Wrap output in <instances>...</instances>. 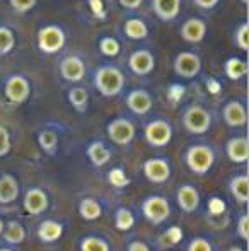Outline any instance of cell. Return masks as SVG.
<instances>
[{
	"mask_svg": "<svg viewBox=\"0 0 249 251\" xmlns=\"http://www.w3.org/2000/svg\"><path fill=\"white\" fill-rule=\"evenodd\" d=\"M145 173L152 181H164L169 176V166L164 161H149L145 164Z\"/></svg>",
	"mask_w": 249,
	"mask_h": 251,
	"instance_id": "cell-17",
	"label": "cell"
},
{
	"mask_svg": "<svg viewBox=\"0 0 249 251\" xmlns=\"http://www.w3.org/2000/svg\"><path fill=\"white\" fill-rule=\"evenodd\" d=\"M248 185H249V183H248L246 176H243V178H237L236 181H234V185H232L234 195H236L241 201H246L248 200V190H249Z\"/></svg>",
	"mask_w": 249,
	"mask_h": 251,
	"instance_id": "cell-29",
	"label": "cell"
},
{
	"mask_svg": "<svg viewBox=\"0 0 249 251\" xmlns=\"http://www.w3.org/2000/svg\"><path fill=\"white\" fill-rule=\"evenodd\" d=\"M65 33L60 26H45L40 29L38 33V48L41 50V53L45 55H55L65 47Z\"/></svg>",
	"mask_w": 249,
	"mask_h": 251,
	"instance_id": "cell-2",
	"label": "cell"
},
{
	"mask_svg": "<svg viewBox=\"0 0 249 251\" xmlns=\"http://www.w3.org/2000/svg\"><path fill=\"white\" fill-rule=\"evenodd\" d=\"M94 84L96 89L103 94L104 98H113L121 93L125 86V75L120 69L111 65L99 67L94 74Z\"/></svg>",
	"mask_w": 249,
	"mask_h": 251,
	"instance_id": "cell-1",
	"label": "cell"
},
{
	"mask_svg": "<svg viewBox=\"0 0 249 251\" xmlns=\"http://www.w3.org/2000/svg\"><path fill=\"white\" fill-rule=\"evenodd\" d=\"M17 197V185L12 178L0 179V201H12Z\"/></svg>",
	"mask_w": 249,
	"mask_h": 251,
	"instance_id": "cell-23",
	"label": "cell"
},
{
	"mask_svg": "<svg viewBox=\"0 0 249 251\" xmlns=\"http://www.w3.org/2000/svg\"><path fill=\"white\" fill-rule=\"evenodd\" d=\"M10 149V139H9V132H7L3 126H0V155L7 154Z\"/></svg>",
	"mask_w": 249,
	"mask_h": 251,
	"instance_id": "cell-35",
	"label": "cell"
},
{
	"mask_svg": "<svg viewBox=\"0 0 249 251\" xmlns=\"http://www.w3.org/2000/svg\"><path fill=\"white\" fill-rule=\"evenodd\" d=\"M213 154L206 147H193L188 152V164L193 171L196 173H205L206 169L212 166Z\"/></svg>",
	"mask_w": 249,
	"mask_h": 251,
	"instance_id": "cell-10",
	"label": "cell"
},
{
	"mask_svg": "<svg viewBox=\"0 0 249 251\" xmlns=\"http://www.w3.org/2000/svg\"><path fill=\"white\" fill-rule=\"evenodd\" d=\"M118 227L120 229H130L133 226V217L128 210H120L118 212V221H116Z\"/></svg>",
	"mask_w": 249,
	"mask_h": 251,
	"instance_id": "cell-34",
	"label": "cell"
},
{
	"mask_svg": "<svg viewBox=\"0 0 249 251\" xmlns=\"http://www.w3.org/2000/svg\"><path fill=\"white\" fill-rule=\"evenodd\" d=\"M60 74L68 82H80L86 77V63L79 56H67L60 62Z\"/></svg>",
	"mask_w": 249,
	"mask_h": 251,
	"instance_id": "cell-7",
	"label": "cell"
},
{
	"mask_svg": "<svg viewBox=\"0 0 249 251\" xmlns=\"http://www.w3.org/2000/svg\"><path fill=\"white\" fill-rule=\"evenodd\" d=\"M145 214L149 219H152L154 222H160L167 217L169 214V207L162 199H152L147 201L145 205Z\"/></svg>",
	"mask_w": 249,
	"mask_h": 251,
	"instance_id": "cell-15",
	"label": "cell"
},
{
	"mask_svg": "<svg viewBox=\"0 0 249 251\" xmlns=\"http://www.w3.org/2000/svg\"><path fill=\"white\" fill-rule=\"evenodd\" d=\"M110 181L113 183L114 186H123L128 183V179H126V176L123 175L121 169H114V171H111V175H110Z\"/></svg>",
	"mask_w": 249,
	"mask_h": 251,
	"instance_id": "cell-37",
	"label": "cell"
},
{
	"mask_svg": "<svg viewBox=\"0 0 249 251\" xmlns=\"http://www.w3.org/2000/svg\"><path fill=\"white\" fill-rule=\"evenodd\" d=\"M60 234H62V227L58 224H55V222H45L40 229V236L45 241H53Z\"/></svg>",
	"mask_w": 249,
	"mask_h": 251,
	"instance_id": "cell-28",
	"label": "cell"
},
{
	"mask_svg": "<svg viewBox=\"0 0 249 251\" xmlns=\"http://www.w3.org/2000/svg\"><path fill=\"white\" fill-rule=\"evenodd\" d=\"M189 251H212L210 250V246H208V243H205V241H195L191 246H189Z\"/></svg>",
	"mask_w": 249,
	"mask_h": 251,
	"instance_id": "cell-41",
	"label": "cell"
},
{
	"mask_svg": "<svg viewBox=\"0 0 249 251\" xmlns=\"http://www.w3.org/2000/svg\"><path fill=\"white\" fill-rule=\"evenodd\" d=\"M210 115L202 106H191L184 113V126L193 133H203L210 128Z\"/></svg>",
	"mask_w": 249,
	"mask_h": 251,
	"instance_id": "cell-5",
	"label": "cell"
},
{
	"mask_svg": "<svg viewBox=\"0 0 249 251\" xmlns=\"http://www.w3.org/2000/svg\"><path fill=\"white\" fill-rule=\"evenodd\" d=\"M171 126L169 123L157 120V122L149 123V126L145 128V137L152 146H166L171 140Z\"/></svg>",
	"mask_w": 249,
	"mask_h": 251,
	"instance_id": "cell-9",
	"label": "cell"
},
{
	"mask_svg": "<svg viewBox=\"0 0 249 251\" xmlns=\"http://www.w3.org/2000/svg\"><path fill=\"white\" fill-rule=\"evenodd\" d=\"M224 208H226V205H224L222 200L213 199L212 201H210V210H212V214H222Z\"/></svg>",
	"mask_w": 249,
	"mask_h": 251,
	"instance_id": "cell-39",
	"label": "cell"
},
{
	"mask_svg": "<svg viewBox=\"0 0 249 251\" xmlns=\"http://www.w3.org/2000/svg\"><path fill=\"white\" fill-rule=\"evenodd\" d=\"M5 238H7V241H10V243H19V241H23V238H24V231H23V227H21L19 224H10L9 226V231H7V234H5Z\"/></svg>",
	"mask_w": 249,
	"mask_h": 251,
	"instance_id": "cell-33",
	"label": "cell"
},
{
	"mask_svg": "<svg viewBox=\"0 0 249 251\" xmlns=\"http://www.w3.org/2000/svg\"><path fill=\"white\" fill-rule=\"evenodd\" d=\"M108 133L110 139L116 144H128L135 135V128L128 120H114L110 126H108Z\"/></svg>",
	"mask_w": 249,
	"mask_h": 251,
	"instance_id": "cell-11",
	"label": "cell"
},
{
	"mask_svg": "<svg viewBox=\"0 0 249 251\" xmlns=\"http://www.w3.org/2000/svg\"><path fill=\"white\" fill-rule=\"evenodd\" d=\"M31 84L23 75H10L5 82V96L14 104H21L29 98Z\"/></svg>",
	"mask_w": 249,
	"mask_h": 251,
	"instance_id": "cell-4",
	"label": "cell"
},
{
	"mask_svg": "<svg viewBox=\"0 0 249 251\" xmlns=\"http://www.w3.org/2000/svg\"><path fill=\"white\" fill-rule=\"evenodd\" d=\"M202 70V60L193 51H181L174 60V72L184 79L196 77Z\"/></svg>",
	"mask_w": 249,
	"mask_h": 251,
	"instance_id": "cell-3",
	"label": "cell"
},
{
	"mask_svg": "<svg viewBox=\"0 0 249 251\" xmlns=\"http://www.w3.org/2000/svg\"><path fill=\"white\" fill-rule=\"evenodd\" d=\"M125 34L130 40H145L149 36V27L143 21L133 17L125 23Z\"/></svg>",
	"mask_w": 249,
	"mask_h": 251,
	"instance_id": "cell-16",
	"label": "cell"
},
{
	"mask_svg": "<svg viewBox=\"0 0 249 251\" xmlns=\"http://www.w3.org/2000/svg\"><path fill=\"white\" fill-rule=\"evenodd\" d=\"M206 36V24L205 21L198 19V17H193L188 19L186 23L181 27V38H183L186 43H202Z\"/></svg>",
	"mask_w": 249,
	"mask_h": 251,
	"instance_id": "cell-8",
	"label": "cell"
},
{
	"mask_svg": "<svg viewBox=\"0 0 249 251\" xmlns=\"http://www.w3.org/2000/svg\"><path fill=\"white\" fill-rule=\"evenodd\" d=\"M234 41H236V45H237V48H239V50H243V51L249 50V24L248 23H243L236 29Z\"/></svg>",
	"mask_w": 249,
	"mask_h": 251,
	"instance_id": "cell-27",
	"label": "cell"
},
{
	"mask_svg": "<svg viewBox=\"0 0 249 251\" xmlns=\"http://www.w3.org/2000/svg\"><path fill=\"white\" fill-rule=\"evenodd\" d=\"M241 2H243V3H244V5H246V3H248V0H241Z\"/></svg>",
	"mask_w": 249,
	"mask_h": 251,
	"instance_id": "cell-45",
	"label": "cell"
},
{
	"mask_svg": "<svg viewBox=\"0 0 249 251\" xmlns=\"http://www.w3.org/2000/svg\"><path fill=\"white\" fill-rule=\"evenodd\" d=\"M128 67L135 75H149L156 67V58L149 50H136L130 55Z\"/></svg>",
	"mask_w": 249,
	"mask_h": 251,
	"instance_id": "cell-6",
	"label": "cell"
},
{
	"mask_svg": "<svg viewBox=\"0 0 249 251\" xmlns=\"http://www.w3.org/2000/svg\"><path fill=\"white\" fill-rule=\"evenodd\" d=\"M84 251H108V246L103 241H97V239H89V241L84 243L82 246Z\"/></svg>",
	"mask_w": 249,
	"mask_h": 251,
	"instance_id": "cell-36",
	"label": "cell"
},
{
	"mask_svg": "<svg viewBox=\"0 0 249 251\" xmlns=\"http://www.w3.org/2000/svg\"><path fill=\"white\" fill-rule=\"evenodd\" d=\"M2 251H9V250H2Z\"/></svg>",
	"mask_w": 249,
	"mask_h": 251,
	"instance_id": "cell-47",
	"label": "cell"
},
{
	"mask_svg": "<svg viewBox=\"0 0 249 251\" xmlns=\"http://www.w3.org/2000/svg\"><path fill=\"white\" fill-rule=\"evenodd\" d=\"M180 203L184 210H193V208L198 205V193L193 188H183L180 192Z\"/></svg>",
	"mask_w": 249,
	"mask_h": 251,
	"instance_id": "cell-25",
	"label": "cell"
},
{
	"mask_svg": "<svg viewBox=\"0 0 249 251\" xmlns=\"http://www.w3.org/2000/svg\"><path fill=\"white\" fill-rule=\"evenodd\" d=\"M166 238L169 239L171 243H178V241L181 239V231H180L178 227H173V229H171V231L166 234Z\"/></svg>",
	"mask_w": 249,
	"mask_h": 251,
	"instance_id": "cell-42",
	"label": "cell"
},
{
	"mask_svg": "<svg viewBox=\"0 0 249 251\" xmlns=\"http://www.w3.org/2000/svg\"><path fill=\"white\" fill-rule=\"evenodd\" d=\"M152 9L160 21H174L181 12V0H152Z\"/></svg>",
	"mask_w": 249,
	"mask_h": 251,
	"instance_id": "cell-12",
	"label": "cell"
},
{
	"mask_svg": "<svg viewBox=\"0 0 249 251\" xmlns=\"http://www.w3.org/2000/svg\"><path fill=\"white\" fill-rule=\"evenodd\" d=\"M224 70L230 80H239L248 74V63L241 58H229L224 65Z\"/></svg>",
	"mask_w": 249,
	"mask_h": 251,
	"instance_id": "cell-18",
	"label": "cell"
},
{
	"mask_svg": "<svg viewBox=\"0 0 249 251\" xmlns=\"http://www.w3.org/2000/svg\"><path fill=\"white\" fill-rule=\"evenodd\" d=\"M0 231H2V222H0Z\"/></svg>",
	"mask_w": 249,
	"mask_h": 251,
	"instance_id": "cell-46",
	"label": "cell"
},
{
	"mask_svg": "<svg viewBox=\"0 0 249 251\" xmlns=\"http://www.w3.org/2000/svg\"><path fill=\"white\" fill-rule=\"evenodd\" d=\"M89 157L92 159L94 164H106L108 159H110V151L103 144H92L89 147Z\"/></svg>",
	"mask_w": 249,
	"mask_h": 251,
	"instance_id": "cell-24",
	"label": "cell"
},
{
	"mask_svg": "<svg viewBox=\"0 0 249 251\" xmlns=\"http://www.w3.org/2000/svg\"><path fill=\"white\" fill-rule=\"evenodd\" d=\"M26 210L31 212V214H40L41 210L46 208V197L41 192L34 190V192H29L26 197Z\"/></svg>",
	"mask_w": 249,
	"mask_h": 251,
	"instance_id": "cell-20",
	"label": "cell"
},
{
	"mask_svg": "<svg viewBox=\"0 0 249 251\" xmlns=\"http://www.w3.org/2000/svg\"><path fill=\"white\" fill-rule=\"evenodd\" d=\"M130 251H149V250H147L145 245H140V243H136V245H133L132 248H130Z\"/></svg>",
	"mask_w": 249,
	"mask_h": 251,
	"instance_id": "cell-44",
	"label": "cell"
},
{
	"mask_svg": "<svg viewBox=\"0 0 249 251\" xmlns=\"http://www.w3.org/2000/svg\"><path fill=\"white\" fill-rule=\"evenodd\" d=\"M68 101L79 111H84L87 108V101H89V94L84 87H73L68 91Z\"/></svg>",
	"mask_w": 249,
	"mask_h": 251,
	"instance_id": "cell-21",
	"label": "cell"
},
{
	"mask_svg": "<svg viewBox=\"0 0 249 251\" xmlns=\"http://www.w3.org/2000/svg\"><path fill=\"white\" fill-rule=\"evenodd\" d=\"M152 104L154 102H152L150 94L143 89L132 91V93L128 94V98H126V106H128L133 113H136V115H145V113H149Z\"/></svg>",
	"mask_w": 249,
	"mask_h": 251,
	"instance_id": "cell-13",
	"label": "cell"
},
{
	"mask_svg": "<svg viewBox=\"0 0 249 251\" xmlns=\"http://www.w3.org/2000/svg\"><path fill=\"white\" fill-rule=\"evenodd\" d=\"M241 236L248 238V217H243V221H241Z\"/></svg>",
	"mask_w": 249,
	"mask_h": 251,
	"instance_id": "cell-43",
	"label": "cell"
},
{
	"mask_svg": "<svg viewBox=\"0 0 249 251\" xmlns=\"http://www.w3.org/2000/svg\"><path fill=\"white\" fill-rule=\"evenodd\" d=\"M99 50L106 56H116L118 53H120L121 47H120V43H118V40H114V38H111V36H104L103 40L99 41Z\"/></svg>",
	"mask_w": 249,
	"mask_h": 251,
	"instance_id": "cell-26",
	"label": "cell"
},
{
	"mask_svg": "<svg viewBox=\"0 0 249 251\" xmlns=\"http://www.w3.org/2000/svg\"><path fill=\"white\" fill-rule=\"evenodd\" d=\"M40 144L43 149L46 151H53V147L57 146V135H55L53 132H50V130H46V132H41L40 133Z\"/></svg>",
	"mask_w": 249,
	"mask_h": 251,
	"instance_id": "cell-32",
	"label": "cell"
},
{
	"mask_svg": "<svg viewBox=\"0 0 249 251\" xmlns=\"http://www.w3.org/2000/svg\"><path fill=\"white\" fill-rule=\"evenodd\" d=\"M16 47V36L5 26H0V56L9 55Z\"/></svg>",
	"mask_w": 249,
	"mask_h": 251,
	"instance_id": "cell-22",
	"label": "cell"
},
{
	"mask_svg": "<svg viewBox=\"0 0 249 251\" xmlns=\"http://www.w3.org/2000/svg\"><path fill=\"white\" fill-rule=\"evenodd\" d=\"M227 152H229L230 159L236 162H244L248 159L249 149H248V140L246 139H234L229 142V147H227Z\"/></svg>",
	"mask_w": 249,
	"mask_h": 251,
	"instance_id": "cell-19",
	"label": "cell"
},
{
	"mask_svg": "<svg viewBox=\"0 0 249 251\" xmlns=\"http://www.w3.org/2000/svg\"><path fill=\"white\" fill-rule=\"evenodd\" d=\"M193 2H195V5H198L200 9L210 10V9H215L220 0H193Z\"/></svg>",
	"mask_w": 249,
	"mask_h": 251,
	"instance_id": "cell-38",
	"label": "cell"
},
{
	"mask_svg": "<svg viewBox=\"0 0 249 251\" xmlns=\"http://www.w3.org/2000/svg\"><path fill=\"white\" fill-rule=\"evenodd\" d=\"M80 212H82V215L86 219H96L99 217L101 208L94 200H84L82 205H80Z\"/></svg>",
	"mask_w": 249,
	"mask_h": 251,
	"instance_id": "cell-30",
	"label": "cell"
},
{
	"mask_svg": "<svg viewBox=\"0 0 249 251\" xmlns=\"http://www.w3.org/2000/svg\"><path fill=\"white\" fill-rule=\"evenodd\" d=\"M118 2H120V5L125 7V9H138L143 0H118Z\"/></svg>",
	"mask_w": 249,
	"mask_h": 251,
	"instance_id": "cell-40",
	"label": "cell"
},
{
	"mask_svg": "<svg viewBox=\"0 0 249 251\" xmlns=\"http://www.w3.org/2000/svg\"><path fill=\"white\" fill-rule=\"evenodd\" d=\"M10 7L16 10L17 14H26L29 12L31 9H34L38 0H9Z\"/></svg>",
	"mask_w": 249,
	"mask_h": 251,
	"instance_id": "cell-31",
	"label": "cell"
},
{
	"mask_svg": "<svg viewBox=\"0 0 249 251\" xmlns=\"http://www.w3.org/2000/svg\"><path fill=\"white\" fill-rule=\"evenodd\" d=\"M224 120L230 126H243L246 123V108L237 101L229 102L224 108Z\"/></svg>",
	"mask_w": 249,
	"mask_h": 251,
	"instance_id": "cell-14",
	"label": "cell"
}]
</instances>
